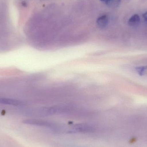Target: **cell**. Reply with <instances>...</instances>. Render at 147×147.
<instances>
[{
	"instance_id": "obj_3",
	"label": "cell",
	"mask_w": 147,
	"mask_h": 147,
	"mask_svg": "<svg viewBox=\"0 0 147 147\" xmlns=\"http://www.w3.org/2000/svg\"><path fill=\"white\" fill-rule=\"evenodd\" d=\"M23 103L22 101L17 99L8 98L0 97V104H2L18 106L21 105Z\"/></svg>"
},
{
	"instance_id": "obj_5",
	"label": "cell",
	"mask_w": 147,
	"mask_h": 147,
	"mask_svg": "<svg viewBox=\"0 0 147 147\" xmlns=\"http://www.w3.org/2000/svg\"><path fill=\"white\" fill-rule=\"evenodd\" d=\"M140 19L139 16L137 14H135L129 19V24L130 26H137L140 23Z\"/></svg>"
},
{
	"instance_id": "obj_6",
	"label": "cell",
	"mask_w": 147,
	"mask_h": 147,
	"mask_svg": "<svg viewBox=\"0 0 147 147\" xmlns=\"http://www.w3.org/2000/svg\"><path fill=\"white\" fill-rule=\"evenodd\" d=\"M105 2L110 7L115 8L119 6L121 0H107Z\"/></svg>"
},
{
	"instance_id": "obj_2",
	"label": "cell",
	"mask_w": 147,
	"mask_h": 147,
	"mask_svg": "<svg viewBox=\"0 0 147 147\" xmlns=\"http://www.w3.org/2000/svg\"><path fill=\"white\" fill-rule=\"evenodd\" d=\"M23 123L25 124L34 126H40V127H52L53 126V124L50 122L44 120L36 119H27L24 120Z\"/></svg>"
},
{
	"instance_id": "obj_4",
	"label": "cell",
	"mask_w": 147,
	"mask_h": 147,
	"mask_svg": "<svg viewBox=\"0 0 147 147\" xmlns=\"http://www.w3.org/2000/svg\"><path fill=\"white\" fill-rule=\"evenodd\" d=\"M109 22L108 17L106 15L102 16L97 20V24L98 27L104 28L107 26Z\"/></svg>"
},
{
	"instance_id": "obj_9",
	"label": "cell",
	"mask_w": 147,
	"mask_h": 147,
	"mask_svg": "<svg viewBox=\"0 0 147 147\" xmlns=\"http://www.w3.org/2000/svg\"><path fill=\"white\" fill-rule=\"evenodd\" d=\"M100 1H103L105 2V1H107V0H100Z\"/></svg>"
},
{
	"instance_id": "obj_7",
	"label": "cell",
	"mask_w": 147,
	"mask_h": 147,
	"mask_svg": "<svg viewBox=\"0 0 147 147\" xmlns=\"http://www.w3.org/2000/svg\"><path fill=\"white\" fill-rule=\"evenodd\" d=\"M136 71L140 76H147V65L137 67Z\"/></svg>"
},
{
	"instance_id": "obj_1",
	"label": "cell",
	"mask_w": 147,
	"mask_h": 147,
	"mask_svg": "<svg viewBox=\"0 0 147 147\" xmlns=\"http://www.w3.org/2000/svg\"><path fill=\"white\" fill-rule=\"evenodd\" d=\"M94 128L91 125L85 123L76 124L69 130L71 133H89L93 132Z\"/></svg>"
},
{
	"instance_id": "obj_8",
	"label": "cell",
	"mask_w": 147,
	"mask_h": 147,
	"mask_svg": "<svg viewBox=\"0 0 147 147\" xmlns=\"http://www.w3.org/2000/svg\"><path fill=\"white\" fill-rule=\"evenodd\" d=\"M143 17L145 21L147 23V12H146V13L143 15Z\"/></svg>"
}]
</instances>
